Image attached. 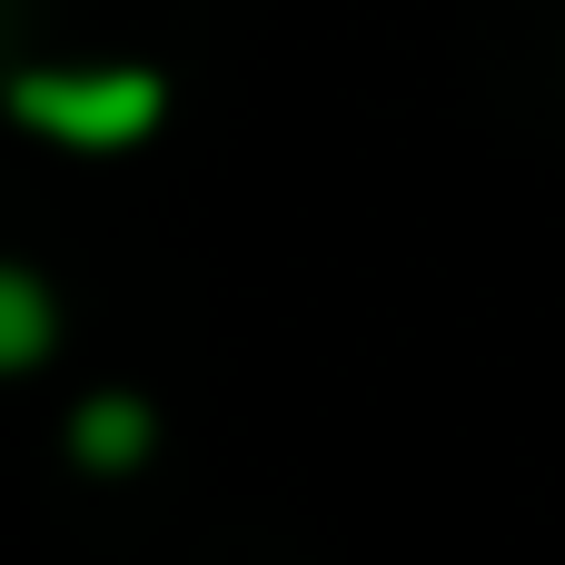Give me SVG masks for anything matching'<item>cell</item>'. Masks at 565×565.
I'll use <instances>...</instances> for the list:
<instances>
[{
    "label": "cell",
    "mask_w": 565,
    "mask_h": 565,
    "mask_svg": "<svg viewBox=\"0 0 565 565\" xmlns=\"http://www.w3.org/2000/svg\"><path fill=\"white\" fill-rule=\"evenodd\" d=\"M149 447H159V417H149L139 397L109 387V397H79V407H70V457H79L89 477H129Z\"/></svg>",
    "instance_id": "2"
},
{
    "label": "cell",
    "mask_w": 565,
    "mask_h": 565,
    "mask_svg": "<svg viewBox=\"0 0 565 565\" xmlns=\"http://www.w3.org/2000/svg\"><path fill=\"white\" fill-rule=\"evenodd\" d=\"M0 99H10L20 129H40L60 149H139L169 119L159 70H20Z\"/></svg>",
    "instance_id": "1"
},
{
    "label": "cell",
    "mask_w": 565,
    "mask_h": 565,
    "mask_svg": "<svg viewBox=\"0 0 565 565\" xmlns=\"http://www.w3.org/2000/svg\"><path fill=\"white\" fill-rule=\"evenodd\" d=\"M50 348H60V298H50L20 258H0V377L40 367Z\"/></svg>",
    "instance_id": "3"
}]
</instances>
